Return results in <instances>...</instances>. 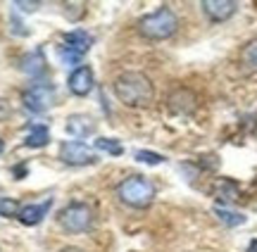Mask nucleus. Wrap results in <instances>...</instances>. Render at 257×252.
I'll return each instance as SVG.
<instances>
[{
	"mask_svg": "<svg viewBox=\"0 0 257 252\" xmlns=\"http://www.w3.org/2000/svg\"><path fill=\"white\" fill-rule=\"evenodd\" d=\"M64 129H67V133H69L72 138H88V136L95 133L98 122H95V117H91V114L76 112V114H69V117H67Z\"/></svg>",
	"mask_w": 257,
	"mask_h": 252,
	"instance_id": "9d476101",
	"label": "nucleus"
},
{
	"mask_svg": "<svg viewBox=\"0 0 257 252\" xmlns=\"http://www.w3.org/2000/svg\"><path fill=\"white\" fill-rule=\"evenodd\" d=\"M248 252H257V240H250V245H248Z\"/></svg>",
	"mask_w": 257,
	"mask_h": 252,
	"instance_id": "5701e85b",
	"label": "nucleus"
},
{
	"mask_svg": "<svg viewBox=\"0 0 257 252\" xmlns=\"http://www.w3.org/2000/svg\"><path fill=\"white\" fill-rule=\"evenodd\" d=\"M10 114V107H8V103L5 100H0V119H5Z\"/></svg>",
	"mask_w": 257,
	"mask_h": 252,
	"instance_id": "4be33fe9",
	"label": "nucleus"
},
{
	"mask_svg": "<svg viewBox=\"0 0 257 252\" xmlns=\"http://www.w3.org/2000/svg\"><path fill=\"white\" fill-rule=\"evenodd\" d=\"M93 46V36L83 29H74V31H67L62 36V46H60V60L64 65H79L86 53L91 50Z\"/></svg>",
	"mask_w": 257,
	"mask_h": 252,
	"instance_id": "39448f33",
	"label": "nucleus"
},
{
	"mask_svg": "<svg viewBox=\"0 0 257 252\" xmlns=\"http://www.w3.org/2000/svg\"><path fill=\"white\" fill-rule=\"evenodd\" d=\"M136 29L146 41H167L179 31V17L172 8L162 5L155 12H148L138 19Z\"/></svg>",
	"mask_w": 257,
	"mask_h": 252,
	"instance_id": "f03ea898",
	"label": "nucleus"
},
{
	"mask_svg": "<svg viewBox=\"0 0 257 252\" xmlns=\"http://www.w3.org/2000/svg\"><path fill=\"white\" fill-rule=\"evenodd\" d=\"M240 67L245 72H257V38L245 43V48L240 50Z\"/></svg>",
	"mask_w": 257,
	"mask_h": 252,
	"instance_id": "dca6fc26",
	"label": "nucleus"
},
{
	"mask_svg": "<svg viewBox=\"0 0 257 252\" xmlns=\"http://www.w3.org/2000/svg\"><path fill=\"white\" fill-rule=\"evenodd\" d=\"M117 197H119L121 205L131 207V209H146L155 200V186H153L150 178L134 174V176H126L119 181Z\"/></svg>",
	"mask_w": 257,
	"mask_h": 252,
	"instance_id": "7ed1b4c3",
	"label": "nucleus"
},
{
	"mask_svg": "<svg viewBox=\"0 0 257 252\" xmlns=\"http://www.w3.org/2000/svg\"><path fill=\"white\" fill-rule=\"evenodd\" d=\"M134 157H136L138 162H143V164H150V167H157V164L165 162V157H162L160 152H153V150H136Z\"/></svg>",
	"mask_w": 257,
	"mask_h": 252,
	"instance_id": "aec40b11",
	"label": "nucleus"
},
{
	"mask_svg": "<svg viewBox=\"0 0 257 252\" xmlns=\"http://www.w3.org/2000/svg\"><path fill=\"white\" fill-rule=\"evenodd\" d=\"M15 8H19L22 12H36V10L41 8V3H24V0H17Z\"/></svg>",
	"mask_w": 257,
	"mask_h": 252,
	"instance_id": "412c9836",
	"label": "nucleus"
},
{
	"mask_svg": "<svg viewBox=\"0 0 257 252\" xmlns=\"http://www.w3.org/2000/svg\"><path fill=\"white\" fill-rule=\"evenodd\" d=\"M240 193V186L233 181V178H219L214 186H212V195L217 197V202H224V207L229 205V202H233L236 197H238Z\"/></svg>",
	"mask_w": 257,
	"mask_h": 252,
	"instance_id": "4468645a",
	"label": "nucleus"
},
{
	"mask_svg": "<svg viewBox=\"0 0 257 252\" xmlns=\"http://www.w3.org/2000/svg\"><path fill=\"white\" fill-rule=\"evenodd\" d=\"M50 207H53V197H48V200H43V202H36V205H27V207L19 209L17 219L24 226H38L48 216Z\"/></svg>",
	"mask_w": 257,
	"mask_h": 252,
	"instance_id": "f8f14e48",
	"label": "nucleus"
},
{
	"mask_svg": "<svg viewBox=\"0 0 257 252\" xmlns=\"http://www.w3.org/2000/svg\"><path fill=\"white\" fill-rule=\"evenodd\" d=\"M214 214H217V219H219L224 226H240V224H245V216L240 214V212H233V209H229V207H221L217 205L214 207Z\"/></svg>",
	"mask_w": 257,
	"mask_h": 252,
	"instance_id": "f3484780",
	"label": "nucleus"
},
{
	"mask_svg": "<svg viewBox=\"0 0 257 252\" xmlns=\"http://www.w3.org/2000/svg\"><path fill=\"white\" fill-rule=\"evenodd\" d=\"M22 72L29 76H43L48 72V62H46V55H43V48H36V50H31L27 55L22 57Z\"/></svg>",
	"mask_w": 257,
	"mask_h": 252,
	"instance_id": "ddd939ff",
	"label": "nucleus"
},
{
	"mask_svg": "<svg viewBox=\"0 0 257 252\" xmlns=\"http://www.w3.org/2000/svg\"><path fill=\"white\" fill-rule=\"evenodd\" d=\"M22 103L27 107L29 112L34 114H43L55 103V86L53 84H31L22 93Z\"/></svg>",
	"mask_w": 257,
	"mask_h": 252,
	"instance_id": "0eeeda50",
	"label": "nucleus"
},
{
	"mask_svg": "<svg viewBox=\"0 0 257 252\" xmlns=\"http://www.w3.org/2000/svg\"><path fill=\"white\" fill-rule=\"evenodd\" d=\"M48 143H50V129L43 126V124H36V126H31V131L27 133V138H24V145L27 148H46Z\"/></svg>",
	"mask_w": 257,
	"mask_h": 252,
	"instance_id": "2eb2a0df",
	"label": "nucleus"
},
{
	"mask_svg": "<svg viewBox=\"0 0 257 252\" xmlns=\"http://www.w3.org/2000/svg\"><path fill=\"white\" fill-rule=\"evenodd\" d=\"M60 252H86V250H81V247H64V250H60Z\"/></svg>",
	"mask_w": 257,
	"mask_h": 252,
	"instance_id": "b1692460",
	"label": "nucleus"
},
{
	"mask_svg": "<svg viewBox=\"0 0 257 252\" xmlns=\"http://www.w3.org/2000/svg\"><path fill=\"white\" fill-rule=\"evenodd\" d=\"M57 157L67 167H91L98 162V155L81 140H62L60 150H57Z\"/></svg>",
	"mask_w": 257,
	"mask_h": 252,
	"instance_id": "423d86ee",
	"label": "nucleus"
},
{
	"mask_svg": "<svg viewBox=\"0 0 257 252\" xmlns=\"http://www.w3.org/2000/svg\"><path fill=\"white\" fill-rule=\"evenodd\" d=\"M112 93L124 107H146L155 98V86L143 72H124L112 81Z\"/></svg>",
	"mask_w": 257,
	"mask_h": 252,
	"instance_id": "f257e3e1",
	"label": "nucleus"
},
{
	"mask_svg": "<svg viewBox=\"0 0 257 252\" xmlns=\"http://www.w3.org/2000/svg\"><path fill=\"white\" fill-rule=\"evenodd\" d=\"M3 152H5V140L0 138V155H3Z\"/></svg>",
	"mask_w": 257,
	"mask_h": 252,
	"instance_id": "393cba45",
	"label": "nucleus"
},
{
	"mask_svg": "<svg viewBox=\"0 0 257 252\" xmlns=\"http://www.w3.org/2000/svg\"><path fill=\"white\" fill-rule=\"evenodd\" d=\"M57 224L62 231L72 235L79 233H88L93 226V209L88 202H81V200H74V202H67V205L57 212Z\"/></svg>",
	"mask_w": 257,
	"mask_h": 252,
	"instance_id": "20e7f679",
	"label": "nucleus"
},
{
	"mask_svg": "<svg viewBox=\"0 0 257 252\" xmlns=\"http://www.w3.org/2000/svg\"><path fill=\"white\" fill-rule=\"evenodd\" d=\"M195 105H198V100H195L193 91H188V88H176L167 98V107L174 114H191L195 110Z\"/></svg>",
	"mask_w": 257,
	"mask_h": 252,
	"instance_id": "9b49d317",
	"label": "nucleus"
},
{
	"mask_svg": "<svg viewBox=\"0 0 257 252\" xmlns=\"http://www.w3.org/2000/svg\"><path fill=\"white\" fill-rule=\"evenodd\" d=\"M93 86H95V74H93L91 65L74 67L72 72H69V76H67V88L76 98H86L93 91Z\"/></svg>",
	"mask_w": 257,
	"mask_h": 252,
	"instance_id": "6e6552de",
	"label": "nucleus"
},
{
	"mask_svg": "<svg viewBox=\"0 0 257 252\" xmlns=\"http://www.w3.org/2000/svg\"><path fill=\"white\" fill-rule=\"evenodd\" d=\"M95 150H100V152H107L112 157H119L124 148H121V143L117 138H95Z\"/></svg>",
	"mask_w": 257,
	"mask_h": 252,
	"instance_id": "a211bd4d",
	"label": "nucleus"
},
{
	"mask_svg": "<svg viewBox=\"0 0 257 252\" xmlns=\"http://www.w3.org/2000/svg\"><path fill=\"white\" fill-rule=\"evenodd\" d=\"M202 12H205V17L214 22V24H221V22H226L236 15V10H238V3H233V0H202L200 3Z\"/></svg>",
	"mask_w": 257,
	"mask_h": 252,
	"instance_id": "1a4fd4ad",
	"label": "nucleus"
},
{
	"mask_svg": "<svg viewBox=\"0 0 257 252\" xmlns=\"http://www.w3.org/2000/svg\"><path fill=\"white\" fill-rule=\"evenodd\" d=\"M19 202L15 197H0V216H5V219H15L19 216Z\"/></svg>",
	"mask_w": 257,
	"mask_h": 252,
	"instance_id": "6ab92c4d",
	"label": "nucleus"
}]
</instances>
